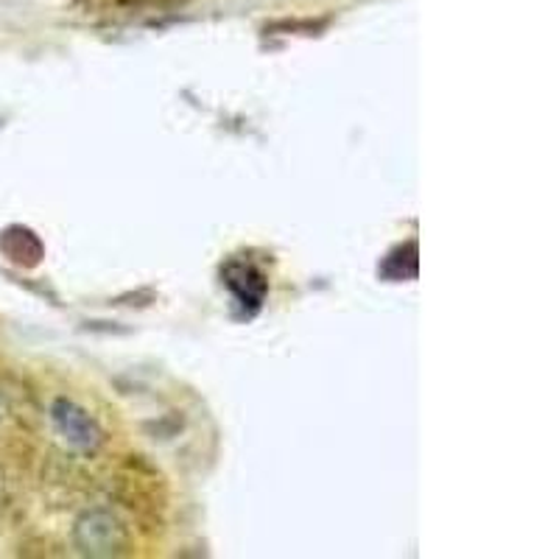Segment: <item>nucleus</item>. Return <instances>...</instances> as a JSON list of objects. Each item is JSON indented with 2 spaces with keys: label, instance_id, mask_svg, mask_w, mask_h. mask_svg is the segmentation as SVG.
Segmentation results:
<instances>
[{
  "label": "nucleus",
  "instance_id": "obj_1",
  "mask_svg": "<svg viewBox=\"0 0 559 559\" xmlns=\"http://www.w3.org/2000/svg\"><path fill=\"white\" fill-rule=\"evenodd\" d=\"M73 543L84 557H121L129 551V528L109 509H87L73 526Z\"/></svg>",
  "mask_w": 559,
  "mask_h": 559
},
{
  "label": "nucleus",
  "instance_id": "obj_2",
  "mask_svg": "<svg viewBox=\"0 0 559 559\" xmlns=\"http://www.w3.org/2000/svg\"><path fill=\"white\" fill-rule=\"evenodd\" d=\"M51 419L59 437H62L73 451L96 453L98 448H102V426H98L96 417H90L79 403L68 401V397H59L51 406Z\"/></svg>",
  "mask_w": 559,
  "mask_h": 559
},
{
  "label": "nucleus",
  "instance_id": "obj_3",
  "mask_svg": "<svg viewBox=\"0 0 559 559\" xmlns=\"http://www.w3.org/2000/svg\"><path fill=\"white\" fill-rule=\"evenodd\" d=\"M224 283H227L229 292L236 294L238 302L241 306H252V311H258L263 297H266V277L252 263H227V269H224Z\"/></svg>",
  "mask_w": 559,
  "mask_h": 559
}]
</instances>
